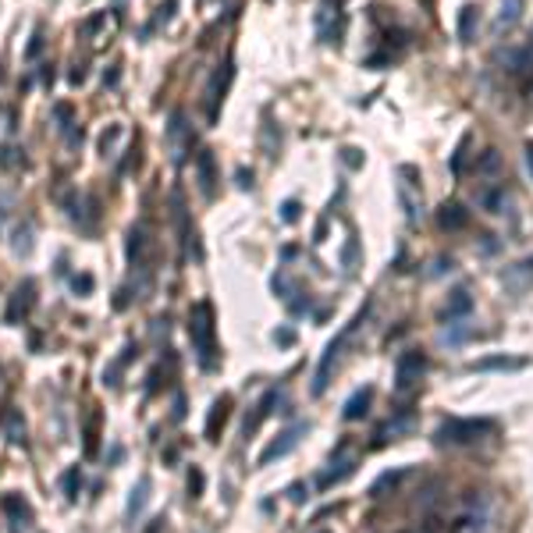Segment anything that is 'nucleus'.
Masks as SVG:
<instances>
[{"instance_id":"nucleus-1","label":"nucleus","mask_w":533,"mask_h":533,"mask_svg":"<svg viewBox=\"0 0 533 533\" xmlns=\"http://www.w3.org/2000/svg\"><path fill=\"white\" fill-rule=\"evenodd\" d=\"M189 338H192V352L199 359L203 370L217 366V338H213V306L203 299L189 309Z\"/></svg>"},{"instance_id":"nucleus-2","label":"nucleus","mask_w":533,"mask_h":533,"mask_svg":"<svg viewBox=\"0 0 533 533\" xmlns=\"http://www.w3.org/2000/svg\"><path fill=\"white\" fill-rule=\"evenodd\" d=\"M363 316H366V306L356 313V320L352 324H345V331L324 349V356H320V366H316V377H313V395H324L328 391V381H331V370H335V363H338V356H342V349H345V342L352 338V331H356V324H363Z\"/></svg>"},{"instance_id":"nucleus-3","label":"nucleus","mask_w":533,"mask_h":533,"mask_svg":"<svg viewBox=\"0 0 533 533\" xmlns=\"http://www.w3.org/2000/svg\"><path fill=\"white\" fill-rule=\"evenodd\" d=\"M491 426H494L491 419H445L434 431V441L438 445H469L480 434H487Z\"/></svg>"},{"instance_id":"nucleus-4","label":"nucleus","mask_w":533,"mask_h":533,"mask_svg":"<svg viewBox=\"0 0 533 533\" xmlns=\"http://www.w3.org/2000/svg\"><path fill=\"white\" fill-rule=\"evenodd\" d=\"M423 370H426V356H423L419 349L402 352V356H398V363H395V388H398V391L416 388V381L423 377Z\"/></svg>"},{"instance_id":"nucleus-5","label":"nucleus","mask_w":533,"mask_h":533,"mask_svg":"<svg viewBox=\"0 0 533 533\" xmlns=\"http://www.w3.org/2000/svg\"><path fill=\"white\" fill-rule=\"evenodd\" d=\"M168 149H171V160L175 164H185V156L192 149V125L185 121L182 111L171 114V125H168Z\"/></svg>"},{"instance_id":"nucleus-6","label":"nucleus","mask_w":533,"mask_h":533,"mask_svg":"<svg viewBox=\"0 0 533 533\" xmlns=\"http://www.w3.org/2000/svg\"><path fill=\"white\" fill-rule=\"evenodd\" d=\"M306 431H309L306 423H295V426H288V431H281V434H278V438H274L271 445H266V448L259 452V459H256V462H259V466H271L274 459L288 455V452H292V448L299 445V438H302Z\"/></svg>"},{"instance_id":"nucleus-7","label":"nucleus","mask_w":533,"mask_h":533,"mask_svg":"<svg viewBox=\"0 0 533 533\" xmlns=\"http://www.w3.org/2000/svg\"><path fill=\"white\" fill-rule=\"evenodd\" d=\"M231 75H235V68H231V61H224L221 72H213V79H210V86H206V114H210V121L217 118V103L224 100Z\"/></svg>"},{"instance_id":"nucleus-8","label":"nucleus","mask_w":533,"mask_h":533,"mask_svg":"<svg viewBox=\"0 0 533 533\" xmlns=\"http://www.w3.org/2000/svg\"><path fill=\"white\" fill-rule=\"evenodd\" d=\"M32 306H36V281H22L11 295V306H8V324H18Z\"/></svg>"},{"instance_id":"nucleus-9","label":"nucleus","mask_w":533,"mask_h":533,"mask_svg":"<svg viewBox=\"0 0 533 533\" xmlns=\"http://www.w3.org/2000/svg\"><path fill=\"white\" fill-rule=\"evenodd\" d=\"M149 249H153L149 228H146V224H135V228L128 231V259H132V266H146Z\"/></svg>"},{"instance_id":"nucleus-10","label":"nucleus","mask_w":533,"mask_h":533,"mask_svg":"<svg viewBox=\"0 0 533 533\" xmlns=\"http://www.w3.org/2000/svg\"><path fill=\"white\" fill-rule=\"evenodd\" d=\"M196 175H199V189H203L206 199L217 196V164H213V153H210V149H203V153L196 156Z\"/></svg>"},{"instance_id":"nucleus-11","label":"nucleus","mask_w":533,"mask_h":533,"mask_svg":"<svg viewBox=\"0 0 533 533\" xmlns=\"http://www.w3.org/2000/svg\"><path fill=\"white\" fill-rule=\"evenodd\" d=\"M228 416H231V398L221 395L217 402L210 405V416H206V441H221V431H224Z\"/></svg>"},{"instance_id":"nucleus-12","label":"nucleus","mask_w":533,"mask_h":533,"mask_svg":"<svg viewBox=\"0 0 533 533\" xmlns=\"http://www.w3.org/2000/svg\"><path fill=\"white\" fill-rule=\"evenodd\" d=\"M316 32H320V39H324V43H338L342 15H338V8L331 11V0H328L324 8H320V15H316Z\"/></svg>"},{"instance_id":"nucleus-13","label":"nucleus","mask_w":533,"mask_h":533,"mask_svg":"<svg viewBox=\"0 0 533 533\" xmlns=\"http://www.w3.org/2000/svg\"><path fill=\"white\" fill-rule=\"evenodd\" d=\"M438 224H441L445 231H462V228L469 224V210H466L462 203H445V206L438 210Z\"/></svg>"},{"instance_id":"nucleus-14","label":"nucleus","mask_w":533,"mask_h":533,"mask_svg":"<svg viewBox=\"0 0 533 533\" xmlns=\"http://www.w3.org/2000/svg\"><path fill=\"white\" fill-rule=\"evenodd\" d=\"M501 281L512 288V292H526L529 281H533V259H522V263H512L508 271L501 274Z\"/></svg>"},{"instance_id":"nucleus-15","label":"nucleus","mask_w":533,"mask_h":533,"mask_svg":"<svg viewBox=\"0 0 533 533\" xmlns=\"http://www.w3.org/2000/svg\"><path fill=\"white\" fill-rule=\"evenodd\" d=\"M278 395H281V391H278V388H271V391H266V395H263V398L256 402V412H252V416L245 419V426H242V434H245V438H249V434L256 431V426H259V423H263L266 416H271V405L278 402Z\"/></svg>"},{"instance_id":"nucleus-16","label":"nucleus","mask_w":533,"mask_h":533,"mask_svg":"<svg viewBox=\"0 0 533 533\" xmlns=\"http://www.w3.org/2000/svg\"><path fill=\"white\" fill-rule=\"evenodd\" d=\"M469 309H473V295H469L466 288H455V292L448 295V302H445L441 316H445V320H459V316H466Z\"/></svg>"},{"instance_id":"nucleus-17","label":"nucleus","mask_w":533,"mask_h":533,"mask_svg":"<svg viewBox=\"0 0 533 533\" xmlns=\"http://www.w3.org/2000/svg\"><path fill=\"white\" fill-rule=\"evenodd\" d=\"M0 508H4L15 522H22V526H29V522H32V508H29V501H25L22 494H4Z\"/></svg>"},{"instance_id":"nucleus-18","label":"nucleus","mask_w":533,"mask_h":533,"mask_svg":"<svg viewBox=\"0 0 533 533\" xmlns=\"http://www.w3.org/2000/svg\"><path fill=\"white\" fill-rule=\"evenodd\" d=\"M370 398H373V388H359L349 402H345V409H342V416L352 423V419H363L366 416V409H370Z\"/></svg>"},{"instance_id":"nucleus-19","label":"nucleus","mask_w":533,"mask_h":533,"mask_svg":"<svg viewBox=\"0 0 533 533\" xmlns=\"http://www.w3.org/2000/svg\"><path fill=\"white\" fill-rule=\"evenodd\" d=\"M526 366V359H508V356H491V359H476V363H469L466 370L469 373H484V370H522Z\"/></svg>"},{"instance_id":"nucleus-20","label":"nucleus","mask_w":533,"mask_h":533,"mask_svg":"<svg viewBox=\"0 0 533 533\" xmlns=\"http://www.w3.org/2000/svg\"><path fill=\"white\" fill-rule=\"evenodd\" d=\"M476 25H480V11H476V4H466V8L459 11V39H462V43H473V39H476Z\"/></svg>"},{"instance_id":"nucleus-21","label":"nucleus","mask_w":533,"mask_h":533,"mask_svg":"<svg viewBox=\"0 0 533 533\" xmlns=\"http://www.w3.org/2000/svg\"><path fill=\"white\" fill-rule=\"evenodd\" d=\"M480 203H484V210H491V213H505V206H508V189H505V185L484 189V192H480Z\"/></svg>"},{"instance_id":"nucleus-22","label":"nucleus","mask_w":533,"mask_h":533,"mask_svg":"<svg viewBox=\"0 0 533 533\" xmlns=\"http://www.w3.org/2000/svg\"><path fill=\"white\" fill-rule=\"evenodd\" d=\"M352 469H356V459H345V462L338 459V462H331V469H328L324 476H320V487H331V484H342V480H345V476H349Z\"/></svg>"},{"instance_id":"nucleus-23","label":"nucleus","mask_w":533,"mask_h":533,"mask_svg":"<svg viewBox=\"0 0 533 533\" xmlns=\"http://www.w3.org/2000/svg\"><path fill=\"white\" fill-rule=\"evenodd\" d=\"M146 498H149V476H139V484L132 487V498H128V515H139Z\"/></svg>"},{"instance_id":"nucleus-24","label":"nucleus","mask_w":533,"mask_h":533,"mask_svg":"<svg viewBox=\"0 0 533 533\" xmlns=\"http://www.w3.org/2000/svg\"><path fill=\"white\" fill-rule=\"evenodd\" d=\"M61 487H65V498H68V501L79 498V491H82V469H79V466H72V469L61 476Z\"/></svg>"},{"instance_id":"nucleus-25","label":"nucleus","mask_w":533,"mask_h":533,"mask_svg":"<svg viewBox=\"0 0 533 533\" xmlns=\"http://www.w3.org/2000/svg\"><path fill=\"white\" fill-rule=\"evenodd\" d=\"M519 11H522V0H505L501 15H498V29H512L519 22Z\"/></svg>"},{"instance_id":"nucleus-26","label":"nucleus","mask_w":533,"mask_h":533,"mask_svg":"<svg viewBox=\"0 0 533 533\" xmlns=\"http://www.w3.org/2000/svg\"><path fill=\"white\" fill-rule=\"evenodd\" d=\"M8 441L11 445H25V423H22V416L15 409L8 412Z\"/></svg>"},{"instance_id":"nucleus-27","label":"nucleus","mask_w":533,"mask_h":533,"mask_svg":"<svg viewBox=\"0 0 533 533\" xmlns=\"http://www.w3.org/2000/svg\"><path fill=\"white\" fill-rule=\"evenodd\" d=\"M11 249H15L18 256H29V252H32V228H29V224L15 231V242H11Z\"/></svg>"},{"instance_id":"nucleus-28","label":"nucleus","mask_w":533,"mask_h":533,"mask_svg":"<svg viewBox=\"0 0 533 533\" xmlns=\"http://www.w3.org/2000/svg\"><path fill=\"white\" fill-rule=\"evenodd\" d=\"M498 168H501V156H498L494 149H487L484 156H480V164H476L480 175H491V171H498Z\"/></svg>"},{"instance_id":"nucleus-29","label":"nucleus","mask_w":533,"mask_h":533,"mask_svg":"<svg viewBox=\"0 0 533 533\" xmlns=\"http://www.w3.org/2000/svg\"><path fill=\"white\" fill-rule=\"evenodd\" d=\"M118 135H121V128H118V125H111V128L103 132V139H100V149H103V156H111V149H114Z\"/></svg>"},{"instance_id":"nucleus-30","label":"nucleus","mask_w":533,"mask_h":533,"mask_svg":"<svg viewBox=\"0 0 533 533\" xmlns=\"http://www.w3.org/2000/svg\"><path fill=\"white\" fill-rule=\"evenodd\" d=\"M402 431H412V416H402V419H395V423H388L384 431H381V438H395V434H402Z\"/></svg>"},{"instance_id":"nucleus-31","label":"nucleus","mask_w":533,"mask_h":533,"mask_svg":"<svg viewBox=\"0 0 533 533\" xmlns=\"http://www.w3.org/2000/svg\"><path fill=\"white\" fill-rule=\"evenodd\" d=\"M175 8H178V0H168V4H160V8H156V22H153V25H164V22H171Z\"/></svg>"},{"instance_id":"nucleus-32","label":"nucleus","mask_w":533,"mask_h":533,"mask_svg":"<svg viewBox=\"0 0 533 533\" xmlns=\"http://www.w3.org/2000/svg\"><path fill=\"white\" fill-rule=\"evenodd\" d=\"M281 221H288V224H295V221H299V203H295V199L281 203Z\"/></svg>"},{"instance_id":"nucleus-33","label":"nucleus","mask_w":533,"mask_h":533,"mask_svg":"<svg viewBox=\"0 0 533 533\" xmlns=\"http://www.w3.org/2000/svg\"><path fill=\"white\" fill-rule=\"evenodd\" d=\"M72 288H75L79 295H89V292H93V278H89V274H75V278H72Z\"/></svg>"},{"instance_id":"nucleus-34","label":"nucleus","mask_w":533,"mask_h":533,"mask_svg":"<svg viewBox=\"0 0 533 533\" xmlns=\"http://www.w3.org/2000/svg\"><path fill=\"white\" fill-rule=\"evenodd\" d=\"M199 491H203V473L192 469L189 473V498H199Z\"/></svg>"},{"instance_id":"nucleus-35","label":"nucleus","mask_w":533,"mask_h":533,"mask_svg":"<svg viewBox=\"0 0 533 533\" xmlns=\"http://www.w3.org/2000/svg\"><path fill=\"white\" fill-rule=\"evenodd\" d=\"M342 160H345V164H349V168H359V164H363V156H359V149H352V146H345V149H342Z\"/></svg>"},{"instance_id":"nucleus-36","label":"nucleus","mask_w":533,"mask_h":533,"mask_svg":"<svg viewBox=\"0 0 533 533\" xmlns=\"http://www.w3.org/2000/svg\"><path fill=\"white\" fill-rule=\"evenodd\" d=\"M39 50H43V32H36V36H32V43H29V50H25V58L32 61V58H36Z\"/></svg>"},{"instance_id":"nucleus-37","label":"nucleus","mask_w":533,"mask_h":533,"mask_svg":"<svg viewBox=\"0 0 533 533\" xmlns=\"http://www.w3.org/2000/svg\"><path fill=\"white\" fill-rule=\"evenodd\" d=\"M352 263H356V238H349L345 245V271H352Z\"/></svg>"},{"instance_id":"nucleus-38","label":"nucleus","mask_w":533,"mask_h":533,"mask_svg":"<svg viewBox=\"0 0 533 533\" xmlns=\"http://www.w3.org/2000/svg\"><path fill=\"white\" fill-rule=\"evenodd\" d=\"M274 342H281V345H292V342H295V331L281 328V331H274Z\"/></svg>"},{"instance_id":"nucleus-39","label":"nucleus","mask_w":533,"mask_h":533,"mask_svg":"<svg viewBox=\"0 0 533 533\" xmlns=\"http://www.w3.org/2000/svg\"><path fill=\"white\" fill-rule=\"evenodd\" d=\"M118 79H121V72H118V68H111V72H103V86H118Z\"/></svg>"},{"instance_id":"nucleus-40","label":"nucleus","mask_w":533,"mask_h":533,"mask_svg":"<svg viewBox=\"0 0 533 533\" xmlns=\"http://www.w3.org/2000/svg\"><path fill=\"white\" fill-rule=\"evenodd\" d=\"M238 185H242V189H252V171H238Z\"/></svg>"},{"instance_id":"nucleus-41","label":"nucleus","mask_w":533,"mask_h":533,"mask_svg":"<svg viewBox=\"0 0 533 533\" xmlns=\"http://www.w3.org/2000/svg\"><path fill=\"white\" fill-rule=\"evenodd\" d=\"M526 168H529V171H533V142H529V146H526Z\"/></svg>"}]
</instances>
